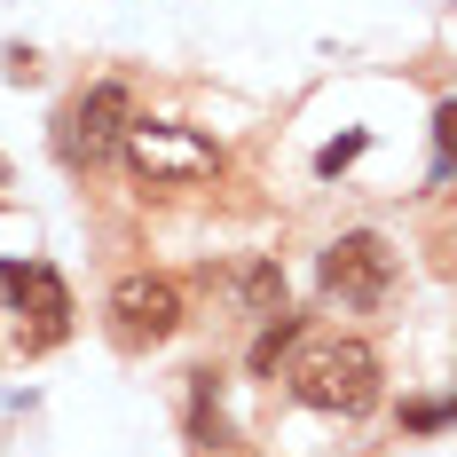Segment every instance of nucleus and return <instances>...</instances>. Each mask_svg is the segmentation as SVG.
I'll return each instance as SVG.
<instances>
[{
    "label": "nucleus",
    "instance_id": "9d476101",
    "mask_svg": "<svg viewBox=\"0 0 457 457\" xmlns=\"http://www.w3.org/2000/svg\"><path fill=\"white\" fill-rule=\"evenodd\" d=\"M403 426H411V434H442V426H450V395H418V403H403Z\"/></svg>",
    "mask_w": 457,
    "mask_h": 457
},
{
    "label": "nucleus",
    "instance_id": "f257e3e1",
    "mask_svg": "<svg viewBox=\"0 0 457 457\" xmlns=\"http://www.w3.org/2000/svg\"><path fill=\"white\" fill-rule=\"evenodd\" d=\"M284 378H292V403H308L323 418H370L378 395H386V363H378V347L363 331H316V339H300V355H292Z\"/></svg>",
    "mask_w": 457,
    "mask_h": 457
},
{
    "label": "nucleus",
    "instance_id": "f03ea898",
    "mask_svg": "<svg viewBox=\"0 0 457 457\" xmlns=\"http://www.w3.org/2000/svg\"><path fill=\"white\" fill-rule=\"evenodd\" d=\"M119 158H127V174L150 182V189H197V182H213L228 166L221 142L182 127V119H135V127L119 135Z\"/></svg>",
    "mask_w": 457,
    "mask_h": 457
},
{
    "label": "nucleus",
    "instance_id": "9b49d317",
    "mask_svg": "<svg viewBox=\"0 0 457 457\" xmlns=\"http://www.w3.org/2000/svg\"><path fill=\"white\" fill-rule=\"evenodd\" d=\"M363 142H370V135H339V142H323V150H316V174H323V182H331V174H347V166L363 158Z\"/></svg>",
    "mask_w": 457,
    "mask_h": 457
},
{
    "label": "nucleus",
    "instance_id": "1a4fd4ad",
    "mask_svg": "<svg viewBox=\"0 0 457 457\" xmlns=\"http://www.w3.org/2000/svg\"><path fill=\"white\" fill-rule=\"evenodd\" d=\"M189 434H197V450H228V426L213 411V370H197V386H189Z\"/></svg>",
    "mask_w": 457,
    "mask_h": 457
},
{
    "label": "nucleus",
    "instance_id": "6e6552de",
    "mask_svg": "<svg viewBox=\"0 0 457 457\" xmlns=\"http://www.w3.org/2000/svg\"><path fill=\"white\" fill-rule=\"evenodd\" d=\"M300 339H308V331H300V316H292V308H284V316H269V323H261V339H253V355H245V370H253V378H269V370L284 363Z\"/></svg>",
    "mask_w": 457,
    "mask_h": 457
},
{
    "label": "nucleus",
    "instance_id": "20e7f679",
    "mask_svg": "<svg viewBox=\"0 0 457 457\" xmlns=\"http://www.w3.org/2000/svg\"><path fill=\"white\" fill-rule=\"evenodd\" d=\"M127 127H135V87H127V79H95V87L55 119V150H63V166L95 174V166L119 158V135H127Z\"/></svg>",
    "mask_w": 457,
    "mask_h": 457
},
{
    "label": "nucleus",
    "instance_id": "0eeeda50",
    "mask_svg": "<svg viewBox=\"0 0 457 457\" xmlns=\"http://www.w3.org/2000/svg\"><path fill=\"white\" fill-rule=\"evenodd\" d=\"M228 292H237V316H253V323L284 316V300H292V284H284L276 261H245V269L228 276Z\"/></svg>",
    "mask_w": 457,
    "mask_h": 457
},
{
    "label": "nucleus",
    "instance_id": "423d86ee",
    "mask_svg": "<svg viewBox=\"0 0 457 457\" xmlns=\"http://www.w3.org/2000/svg\"><path fill=\"white\" fill-rule=\"evenodd\" d=\"M0 292L16 300V316H32V331H24L32 355L55 347V339L71 331V292H63V276H55V269H40V261H0Z\"/></svg>",
    "mask_w": 457,
    "mask_h": 457
},
{
    "label": "nucleus",
    "instance_id": "f8f14e48",
    "mask_svg": "<svg viewBox=\"0 0 457 457\" xmlns=\"http://www.w3.org/2000/svg\"><path fill=\"white\" fill-rule=\"evenodd\" d=\"M8 189H16V174H8V158H0V197H8Z\"/></svg>",
    "mask_w": 457,
    "mask_h": 457
},
{
    "label": "nucleus",
    "instance_id": "39448f33",
    "mask_svg": "<svg viewBox=\"0 0 457 457\" xmlns=\"http://www.w3.org/2000/svg\"><path fill=\"white\" fill-rule=\"evenodd\" d=\"M103 316H111V339H119V347H166V339L189 323V300H182V284H174V276L127 269L119 284H111Z\"/></svg>",
    "mask_w": 457,
    "mask_h": 457
},
{
    "label": "nucleus",
    "instance_id": "7ed1b4c3",
    "mask_svg": "<svg viewBox=\"0 0 457 457\" xmlns=\"http://www.w3.org/2000/svg\"><path fill=\"white\" fill-rule=\"evenodd\" d=\"M323 292L339 300V308H386L395 292H403V253L378 237V228H347V237H331L323 245Z\"/></svg>",
    "mask_w": 457,
    "mask_h": 457
}]
</instances>
